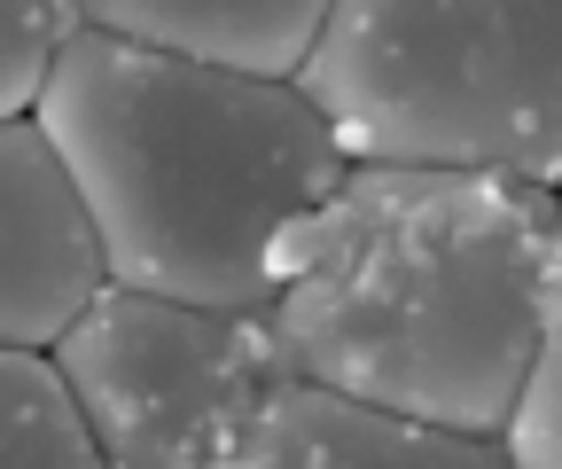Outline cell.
Listing matches in <instances>:
<instances>
[{
	"instance_id": "4",
	"label": "cell",
	"mask_w": 562,
	"mask_h": 469,
	"mask_svg": "<svg viewBox=\"0 0 562 469\" xmlns=\"http://www.w3.org/2000/svg\"><path fill=\"white\" fill-rule=\"evenodd\" d=\"M117 469H220L281 376L273 313L102 290L47 353Z\"/></svg>"
},
{
	"instance_id": "7",
	"label": "cell",
	"mask_w": 562,
	"mask_h": 469,
	"mask_svg": "<svg viewBox=\"0 0 562 469\" xmlns=\"http://www.w3.org/2000/svg\"><path fill=\"white\" fill-rule=\"evenodd\" d=\"M87 24L195 71L297 87L321 55L328 0H87Z\"/></svg>"
},
{
	"instance_id": "9",
	"label": "cell",
	"mask_w": 562,
	"mask_h": 469,
	"mask_svg": "<svg viewBox=\"0 0 562 469\" xmlns=\"http://www.w3.org/2000/svg\"><path fill=\"white\" fill-rule=\"evenodd\" d=\"M79 32H87V9H70V0H9L0 9V125L40 118Z\"/></svg>"
},
{
	"instance_id": "1",
	"label": "cell",
	"mask_w": 562,
	"mask_h": 469,
	"mask_svg": "<svg viewBox=\"0 0 562 469\" xmlns=\"http://www.w3.org/2000/svg\"><path fill=\"white\" fill-rule=\"evenodd\" d=\"M562 196L508 172L351 165L281 290V376L360 407L501 438L539 353Z\"/></svg>"
},
{
	"instance_id": "6",
	"label": "cell",
	"mask_w": 562,
	"mask_h": 469,
	"mask_svg": "<svg viewBox=\"0 0 562 469\" xmlns=\"http://www.w3.org/2000/svg\"><path fill=\"white\" fill-rule=\"evenodd\" d=\"M220 469H516L501 438L430 431L321 383H273Z\"/></svg>"
},
{
	"instance_id": "5",
	"label": "cell",
	"mask_w": 562,
	"mask_h": 469,
	"mask_svg": "<svg viewBox=\"0 0 562 469\" xmlns=\"http://www.w3.org/2000/svg\"><path fill=\"white\" fill-rule=\"evenodd\" d=\"M110 290V250L94 204L40 133V118L0 125V345L55 353Z\"/></svg>"
},
{
	"instance_id": "3",
	"label": "cell",
	"mask_w": 562,
	"mask_h": 469,
	"mask_svg": "<svg viewBox=\"0 0 562 469\" xmlns=\"http://www.w3.org/2000/svg\"><path fill=\"white\" fill-rule=\"evenodd\" d=\"M297 94L351 165L562 196V0H336Z\"/></svg>"
},
{
	"instance_id": "8",
	"label": "cell",
	"mask_w": 562,
	"mask_h": 469,
	"mask_svg": "<svg viewBox=\"0 0 562 469\" xmlns=\"http://www.w3.org/2000/svg\"><path fill=\"white\" fill-rule=\"evenodd\" d=\"M0 469H117L47 353H0Z\"/></svg>"
},
{
	"instance_id": "10",
	"label": "cell",
	"mask_w": 562,
	"mask_h": 469,
	"mask_svg": "<svg viewBox=\"0 0 562 469\" xmlns=\"http://www.w3.org/2000/svg\"><path fill=\"white\" fill-rule=\"evenodd\" d=\"M501 446H508L516 469H562V235H554V258H547L539 353H531V376L516 391V415H508Z\"/></svg>"
},
{
	"instance_id": "2",
	"label": "cell",
	"mask_w": 562,
	"mask_h": 469,
	"mask_svg": "<svg viewBox=\"0 0 562 469\" xmlns=\"http://www.w3.org/2000/svg\"><path fill=\"white\" fill-rule=\"evenodd\" d=\"M40 133L94 204L110 290L211 313H273L305 275V227L344 196L351 157L297 87L79 32Z\"/></svg>"
}]
</instances>
